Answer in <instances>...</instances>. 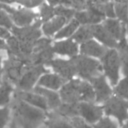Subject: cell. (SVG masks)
Returning a JSON list of instances; mask_svg holds the SVG:
<instances>
[{
    "label": "cell",
    "instance_id": "obj_15",
    "mask_svg": "<svg viewBox=\"0 0 128 128\" xmlns=\"http://www.w3.org/2000/svg\"><path fill=\"white\" fill-rule=\"evenodd\" d=\"M53 52L59 55H67V56H75L78 52V45L73 40H65L56 42L52 46Z\"/></svg>",
    "mask_w": 128,
    "mask_h": 128
},
{
    "label": "cell",
    "instance_id": "obj_20",
    "mask_svg": "<svg viewBox=\"0 0 128 128\" xmlns=\"http://www.w3.org/2000/svg\"><path fill=\"white\" fill-rule=\"evenodd\" d=\"M115 14L124 22L128 21V0H115Z\"/></svg>",
    "mask_w": 128,
    "mask_h": 128
},
{
    "label": "cell",
    "instance_id": "obj_26",
    "mask_svg": "<svg viewBox=\"0 0 128 128\" xmlns=\"http://www.w3.org/2000/svg\"><path fill=\"white\" fill-rule=\"evenodd\" d=\"M7 40H8L7 45L9 48L10 55L19 56V54H20V41L15 36H10Z\"/></svg>",
    "mask_w": 128,
    "mask_h": 128
},
{
    "label": "cell",
    "instance_id": "obj_2",
    "mask_svg": "<svg viewBox=\"0 0 128 128\" xmlns=\"http://www.w3.org/2000/svg\"><path fill=\"white\" fill-rule=\"evenodd\" d=\"M15 118L21 128H38L45 119V112L16 98L13 104Z\"/></svg>",
    "mask_w": 128,
    "mask_h": 128
},
{
    "label": "cell",
    "instance_id": "obj_13",
    "mask_svg": "<svg viewBox=\"0 0 128 128\" xmlns=\"http://www.w3.org/2000/svg\"><path fill=\"white\" fill-rule=\"evenodd\" d=\"M65 84V80L60 77L58 74L46 73L43 74L38 80V86L49 89V90H58Z\"/></svg>",
    "mask_w": 128,
    "mask_h": 128
},
{
    "label": "cell",
    "instance_id": "obj_30",
    "mask_svg": "<svg viewBox=\"0 0 128 128\" xmlns=\"http://www.w3.org/2000/svg\"><path fill=\"white\" fill-rule=\"evenodd\" d=\"M12 20L10 18V16L7 14L6 11L3 10L2 8V3H0V26L5 27L7 29H12L13 25H12Z\"/></svg>",
    "mask_w": 128,
    "mask_h": 128
},
{
    "label": "cell",
    "instance_id": "obj_21",
    "mask_svg": "<svg viewBox=\"0 0 128 128\" xmlns=\"http://www.w3.org/2000/svg\"><path fill=\"white\" fill-rule=\"evenodd\" d=\"M12 90V84L7 81H4L0 85V107H5V105L10 102Z\"/></svg>",
    "mask_w": 128,
    "mask_h": 128
},
{
    "label": "cell",
    "instance_id": "obj_43",
    "mask_svg": "<svg viewBox=\"0 0 128 128\" xmlns=\"http://www.w3.org/2000/svg\"><path fill=\"white\" fill-rule=\"evenodd\" d=\"M8 2H9V0H0V3H2V4L3 3H8Z\"/></svg>",
    "mask_w": 128,
    "mask_h": 128
},
{
    "label": "cell",
    "instance_id": "obj_32",
    "mask_svg": "<svg viewBox=\"0 0 128 128\" xmlns=\"http://www.w3.org/2000/svg\"><path fill=\"white\" fill-rule=\"evenodd\" d=\"M44 0H16V2L24 7L27 8H34V7H38L40 5L43 4Z\"/></svg>",
    "mask_w": 128,
    "mask_h": 128
},
{
    "label": "cell",
    "instance_id": "obj_45",
    "mask_svg": "<svg viewBox=\"0 0 128 128\" xmlns=\"http://www.w3.org/2000/svg\"><path fill=\"white\" fill-rule=\"evenodd\" d=\"M11 1H16V0H11Z\"/></svg>",
    "mask_w": 128,
    "mask_h": 128
},
{
    "label": "cell",
    "instance_id": "obj_24",
    "mask_svg": "<svg viewBox=\"0 0 128 128\" xmlns=\"http://www.w3.org/2000/svg\"><path fill=\"white\" fill-rule=\"evenodd\" d=\"M120 124L113 118L109 116H103L100 120H98L92 128H119Z\"/></svg>",
    "mask_w": 128,
    "mask_h": 128
},
{
    "label": "cell",
    "instance_id": "obj_36",
    "mask_svg": "<svg viewBox=\"0 0 128 128\" xmlns=\"http://www.w3.org/2000/svg\"><path fill=\"white\" fill-rule=\"evenodd\" d=\"M10 36L11 35H10L9 30L7 28H5V27L0 26V39H2V40L3 39H8Z\"/></svg>",
    "mask_w": 128,
    "mask_h": 128
},
{
    "label": "cell",
    "instance_id": "obj_12",
    "mask_svg": "<svg viewBox=\"0 0 128 128\" xmlns=\"http://www.w3.org/2000/svg\"><path fill=\"white\" fill-rule=\"evenodd\" d=\"M16 98L28 103L29 105L36 107L42 111H47L48 109V105L46 100L39 94L35 93V92H30V91H18L16 93Z\"/></svg>",
    "mask_w": 128,
    "mask_h": 128
},
{
    "label": "cell",
    "instance_id": "obj_6",
    "mask_svg": "<svg viewBox=\"0 0 128 128\" xmlns=\"http://www.w3.org/2000/svg\"><path fill=\"white\" fill-rule=\"evenodd\" d=\"M47 72L43 65H31L29 66L20 77L17 86L20 91H30L34 84L39 80L43 73Z\"/></svg>",
    "mask_w": 128,
    "mask_h": 128
},
{
    "label": "cell",
    "instance_id": "obj_37",
    "mask_svg": "<svg viewBox=\"0 0 128 128\" xmlns=\"http://www.w3.org/2000/svg\"><path fill=\"white\" fill-rule=\"evenodd\" d=\"M123 72L125 74V77L128 78V54L126 53L123 56Z\"/></svg>",
    "mask_w": 128,
    "mask_h": 128
},
{
    "label": "cell",
    "instance_id": "obj_41",
    "mask_svg": "<svg viewBox=\"0 0 128 128\" xmlns=\"http://www.w3.org/2000/svg\"><path fill=\"white\" fill-rule=\"evenodd\" d=\"M4 47H5V43L2 39H0V49H3Z\"/></svg>",
    "mask_w": 128,
    "mask_h": 128
},
{
    "label": "cell",
    "instance_id": "obj_38",
    "mask_svg": "<svg viewBox=\"0 0 128 128\" xmlns=\"http://www.w3.org/2000/svg\"><path fill=\"white\" fill-rule=\"evenodd\" d=\"M108 3V0H88L86 4H92V5H104Z\"/></svg>",
    "mask_w": 128,
    "mask_h": 128
},
{
    "label": "cell",
    "instance_id": "obj_18",
    "mask_svg": "<svg viewBox=\"0 0 128 128\" xmlns=\"http://www.w3.org/2000/svg\"><path fill=\"white\" fill-rule=\"evenodd\" d=\"M80 50L84 55H89V56H94V57H101V58L106 53L105 48L103 46H101L100 44H98L97 42L93 41V40H89V41H86V42L82 43Z\"/></svg>",
    "mask_w": 128,
    "mask_h": 128
},
{
    "label": "cell",
    "instance_id": "obj_44",
    "mask_svg": "<svg viewBox=\"0 0 128 128\" xmlns=\"http://www.w3.org/2000/svg\"><path fill=\"white\" fill-rule=\"evenodd\" d=\"M124 100H126V101H128V92H127V94L124 96V98H123Z\"/></svg>",
    "mask_w": 128,
    "mask_h": 128
},
{
    "label": "cell",
    "instance_id": "obj_31",
    "mask_svg": "<svg viewBox=\"0 0 128 128\" xmlns=\"http://www.w3.org/2000/svg\"><path fill=\"white\" fill-rule=\"evenodd\" d=\"M70 122H71L73 128H92V125H90L89 123H87L86 121H84L79 116L70 119Z\"/></svg>",
    "mask_w": 128,
    "mask_h": 128
},
{
    "label": "cell",
    "instance_id": "obj_42",
    "mask_svg": "<svg viewBox=\"0 0 128 128\" xmlns=\"http://www.w3.org/2000/svg\"><path fill=\"white\" fill-rule=\"evenodd\" d=\"M8 128H18V126H17L16 124L12 123V124H10V125H9V127H8Z\"/></svg>",
    "mask_w": 128,
    "mask_h": 128
},
{
    "label": "cell",
    "instance_id": "obj_25",
    "mask_svg": "<svg viewBox=\"0 0 128 128\" xmlns=\"http://www.w3.org/2000/svg\"><path fill=\"white\" fill-rule=\"evenodd\" d=\"M47 128H73L70 120L65 119L61 116L57 117V118H51V120L49 121V124H47Z\"/></svg>",
    "mask_w": 128,
    "mask_h": 128
},
{
    "label": "cell",
    "instance_id": "obj_39",
    "mask_svg": "<svg viewBox=\"0 0 128 128\" xmlns=\"http://www.w3.org/2000/svg\"><path fill=\"white\" fill-rule=\"evenodd\" d=\"M119 128H128V121H126V122H124L123 124H121V125L119 126Z\"/></svg>",
    "mask_w": 128,
    "mask_h": 128
},
{
    "label": "cell",
    "instance_id": "obj_4",
    "mask_svg": "<svg viewBox=\"0 0 128 128\" xmlns=\"http://www.w3.org/2000/svg\"><path fill=\"white\" fill-rule=\"evenodd\" d=\"M76 74H78L83 79L91 80L99 75L101 72V65L98 61L89 58L87 56H77L72 59Z\"/></svg>",
    "mask_w": 128,
    "mask_h": 128
},
{
    "label": "cell",
    "instance_id": "obj_28",
    "mask_svg": "<svg viewBox=\"0 0 128 128\" xmlns=\"http://www.w3.org/2000/svg\"><path fill=\"white\" fill-rule=\"evenodd\" d=\"M55 15V12H54V8L50 5H47V4H42L41 8H40V16H41V19L45 22L49 21L50 19H52Z\"/></svg>",
    "mask_w": 128,
    "mask_h": 128
},
{
    "label": "cell",
    "instance_id": "obj_10",
    "mask_svg": "<svg viewBox=\"0 0 128 128\" xmlns=\"http://www.w3.org/2000/svg\"><path fill=\"white\" fill-rule=\"evenodd\" d=\"M92 87L95 93V102L96 103H105L112 95V89L108 85L105 77L99 75L90 80Z\"/></svg>",
    "mask_w": 128,
    "mask_h": 128
},
{
    "label": "cell",
    "instance_id": "obj_34",
    "mask_svg": "<svg viewBox=\"0 0 128 128\" xmlns=\"http://www.w3.org/2000/svg\"><path fill=\"white\" fill-rule=\"evenodd\" d=\"M51 6H71V0H48Z\"/></svg>",
    "mask_w": 128,
    "mask_h": 128
},
{
    "label": "cell",
    "instance_id": "obj_17",
    "mask_svg": "<svg viewBox=\"0 0 128 128\" xmlns=\"http://www.w3.org/2000/svg\"><path fill=\"white\" fill-rule=\"evenodd\" d=\"M91 30H92V35L96 37L98 40H100L103 44L109 47H115L116 41L115 39L106 31V29L101 26V25H91Z\"/></svg>",
    "mask_w": 128,
    "mask_h": 128
},
{
    "label": "cell",
    "instance_id": "obj_35",
    "mask_svg": "<svg viewBox=\"0 0 128 128\" xmlns=\"http://www.w3.org/2000/svg\"><path fill=\"white\" fill-rule=\"evenodd\" d=\"M71 6L81 10L86 7V0H71Z\"/></svg>",
    "mask_w": 128,
    "mask_h": 128
},
{
    "label": "cell",
    "instance_id": "obj_16",
    "mask_svg": "<svg viewBox=\"0 0 128 128\" xmlns=\"http://www.w3.org/2000/svg\"><path fill=\"white\" fill-rule=\"evenodd\" d=\"M103 27L114 39L121 40L125 38V26L121 25L117 20L107 19L104 22Z\"/></svg>",
    "mask_w": 128,
    "mask_h": 128
},
{
    "label": "cell",
    "instance_id": "obj_3",
    "mask_svg": "<svg viewBox=\"0 0 128 128\" xmlns=\"http://www.w3.org/2000/svg\"><path fill=\"white\" fill-rule=\"evenodd\" d=\"M102 108L105 116L115 119L120 125L128 121V106L126 100L116 95L111 96L105 103H103Z\"/></svg>",
    "mask_w": 128,
    "mask_h": 128
},
{
    "label": "cell",
    "instance_id": "obj_23",
    "mask_svg": "<svg viewBox=\"0 0 128 128\" xmlns=\"http://www.w3.org/2000/svg\"><path fill=\"white\" fill-rule=\"evenodd\" d=\"M78 26H79V23L77 22V20L74 19V20L70 21L65 27H63L59 32H57V34L55 35V38L62 39V38H66V37L73 35L76 32Z\"/></svg>",
    "mask_w": 128,
    "mask_h": 128
},
{
    "label": "cell",
    "instance_id": "obj_46",
    "mask_svg": "<svg viewBox=\"0 0 128 128\" xmlns=\"http://www.w3.org/2000/svg\"><path fill=\"white\" fill-rule=\"evenodd\" d=\"M127 106H128V101H127Z\"/></svg>",
    "mask_w": 128,
    "mask_h": 128
},
{
    "label": "cell",
    "instance_id": "obj_22",
    "mask_svg": "<svg viewBox=\"0 0 128 128\" xmlns=\"http://www.w3.org/2000/svg\"><path fill=\"white\" fill-rule=\"evenodd\" d=\"M92 30H91V25H84L80 27L74 34H73V40H76L77 42H86L89 41L90 38L92 37Z\"/></svg>",
    "mask_w": 128,
    "mask_h": 128
},
{
    "label": "cell",
    "instance_id": "obj_5",
    "mask_svg": "<svg viewBox=\"0 0 128 128\" xmlns=\"http://www.w3.org/2000/svg\"><path fill=\"white\" fill-rule=\"evenodd\" d=\"M102 63L106 76L109 78L111 84L116 86L119 80V67H120V59L118 53L115 50L106 51V53L102 57Z\"/></svg>",
    "mask_w": 128,
    "mask_h": 128
},
{
    "label": "cell",
    "instance_id": "obj_14",
    "mask_svg": "<svg viewBox=\"0 0 128 128\" xmlns=\"http://www.w3.org/2000/svg\"><path fill=\"white\" fill-rule=\"evenodd\" d=\"M33 92L41 95L46 100L47 105H48V109H55L56 110L62 104L59 94H57L53 90H49V89H46V88H43L40 86H36L33 88Z\"/></svg>",
    "mask_w": 128,
    "mask_h": 128
},
{
    "label": "cell",
    "instance_id": "obj_11",
    "mask_svg": "<svg viewBox=\"0 0 128 128\" xmlns=\"http://www.w3.org/2000/svg\"><path fill=\"white\" fill-rule=\"evenodd\" d=\"M47 65H50L53 70L56 71L64 80L71 79L76 74V69L72 60L68 61L63 59H52Z\"/></svg>",
    "mask_w": 128,
    "mask_h": 128
},
{
    "label": "cell",
    "instance_id": "obj_27",
    "mask_svg": "<svg viewBox=\"0 0 128 128\" xmlns=\"http://www.w3.org/2000/svg\"><path fill=\"white\" fill-rule=\"evenodd\" d=\"M54 12L56 16L63 17L66 20H70L73 15H75V11L71 8H67L66 6H57L56 8H54Z\"/></svg>",
    "mask_w": 128,
    "mask_h": 128
},
{
    "label": "cell",
    "instance_id": "obj_8",
    "mask_svg": "<svg viewBox=\"0 0 128 128\" xmlns=\"http://www.w3.org/2000/svg\"><path fill=\"white\" fill-rule=\"evenodd\" d=\"M2 8L10 16L12 22L17 27H25L31 25L36 18V14L28 9H14L6 4H2Z\"/></svg>",
    "mask_w": 128,
    "mask_h": 128
},
{
    "label": "cell",
    "instance_id": "obj_9",
    "mask_svg": "<svg viewBox=\"0 0 128 128\" xmlns=\"http://www.w3.org/2000/svg\"><path fill=\"white\" fill-rule=\"evenodd\" d=\"M40 23L41 21H37L25 27H12V32L19 41L34 43L41 36V31L39 29Z\"/></svg>",
    "mask_w": 128,
    "mask_h": 128
},
{
    "label": "cell",
    "instance_id": "obj_7",
    "mask_svg": "<svg viewBox=\"0 0 128 128\" xmlns=\"http://www.w3.org/2000/svg\"><path fill=\"white\" fill-rule=\"evenodd\" d=\"M78 116L90 125H94L104 116L102 106L93 102H80L77 104Z\"/></svg>",
    "mask_w": 128,
    "mask_h": 128
},
{
    "label": "cell",
    "instance_id": "obj_33",
    "mask_svg": "<svg viewBox=\"0 0 128 128\" xmlns=\"http://www.w3.org/2000/svg\"><path fill=\"white\" fill-rule=\"evenodd\" d=\"M103 12H104V14H105L106 16L113 18V17L115 16L114 5H113L112 3H110V2H108V3L104 4V5H103Z\"/></svg>",
    "mask_w": 128,
    "mask_h": 128
},
{
    "label": "cell",
    "instance_id": "obj_29",
    "mask_svg": "<svg viewBox=\"0 0 128 128\" xmlns=\"http://www.w3.org/2000/svg\"><path fill=\"white\" fill-rule=\"evenodd\" d=\"M11 111L8 107H0V128H6L10 121Z\"/></svg>",
    "mask_w": 128,
    "mask_h": 128
},
{
    "label": "cell",
    "instance_id": "obj_40",
    "mask_svg": "<svg viewBox=\"0 0 128 128\" xmlns=\"http://www.w3.org/2000/svg\"><path fill=\"white\" fill-rule=\"evenodd\" d=\"M1 76H2V58L0 56V80H1Z\"/></svg>",
    "mask_w": 128,
    "mask_h": 128
},
{
    "label": "cell",
    "instance_id": "obj_1",
    "mask_svg": "<svg viewBox=\"0 0 128 128\" xmlns=\"http://www.w3.org/2000/svg\"><path fill=\"white\" fill-rule=\"evenodd\" d=\"M59 96L61 101L67 104L95 101V93L92 85L78 79H72L65 83L60 89Z\"/></svg>",
    "mask_w": 128,
    "mask_h": 128
},
{
    "label": "cell",
    "instance_id": "obj_19",
    "mask_svg": "<svg viewBox=\"0 0 128 128\" xmlns=\"http://www.w3.org/2000/svg\"><path fill=\"white\" fill-rule=\"evenodd\" d=\"M66 21L67 20L65 18L60 17V16L53 17L52 19H50L49 21H47L43 24L42 31L46 36H51V35L55 34L56 32H59L63 28Z\"/></svg>",
    "mask_w": 128,
    "mask_h": 128
}]
</instances>
